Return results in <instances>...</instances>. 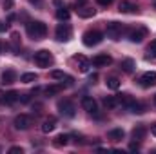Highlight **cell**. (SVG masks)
<instances>
[{
	"label": "cell",
	"mask_w": 156,
	"mask_h": 154,
	"mask_svg": "<svg viewBox=\"0 0 156 154\" xmlns=\"http://www.w3.org/2000/svg\"><path fill=\"white\" fill-rule=\"evenodd\" d=\"M51 78H55V80H66L67 78V75L66 73H62V71H51Z\"/></svg>",
	"instance_id": "cell-30"
},
{
	"label": "cell",
	"mask_w": 156,
	"mask_h": 154,
	"mask_svg": "<svg viewBox=\"0 0 156 154\" xmlns=\"http://www.w3.org/2000/svg\"><path fill=\"white\" fill-rule=\"evenodd\" d=\"M2 83H13V82H16V73L13 71V69H5L4 73H2Z\"/></svg>",
	"instance_id": "cell-17"
},
{
	"label": "cell",
	"mask_w": 156,
	"mask_h": 154,
	"mask_svg": "<svg viewBox=\"0 0 156 154\" xmlns=\"http://www.w3.org/2000/svg\"><path fill=\"white\" fill-rule=\"evenodd\" d=\"M82 107L87 114H98V103L93 100V96H83L82 98Z\"/></svg>",
	"instance_id": "cell-8"
},
{
	"label": "cell",
	"mask_w": 156,
	"mask_h": 154,
	"mask_svg": "<svg viewBox=\"0 0 156 154\" xmlns=\"http://www.w3.org/2000/svg\"><path fill=\"white\" fill-rule=\"evenodd\" d=\"M118 11L120 13H136L138 11V5L133 4V2H129V0H122L120 5H118Z\"/></svg>",
	"instance_id": "cell-13"
},
{
	"label": "cell",
	"mask_w": 156,
	"mask_h": 154,
	"mask_svg": "<svg viewBox=\"0 0 156 154\" xmlns=\"http://www.w3.org/2000/svg\"><path fill=\"white\" fill-rule=\"evenodd\" d=\"M75 60H76V64H78V69H80V73H87V71H89V67H91V62H89L85 56L78 54Z\"/></svg>",
	"instance_id": "cell-15"
},
{
	"label": "cell",
	"mask_w": 156,
	"mask_h": 154,
	"mask_svg": "<svg viewBox=\"0 0 156 154\" xmlns=\"http://www.w3.org/2000/svg\"><path fill=\"white\" fill-rule=\"evenodd\" d=\"M18 100H20V93H16V91H9V93L4 94V103L5 105H13Z\"/></svg>",
	"instance_id": "cell-16"
},
{
	"label": "cell",
	"mask_w": 156,
	"mask_h": 154,
	"mask_svg": "<svg viewBox=\"0 0 156 154\" xmlns=\"http://www.w3.org/2000/svg\"><path fill=\"white\" fill-rule=\"evenodd\" d=\"M105 83H107V87L113 89V91H116L118 87H120V80H118V78H109Z\"/></svg>",
	"instance_id": "cell-29"
},
{
	"label": "cell",
	"mask_w": 156,
	"mask_h": 154,
	"mask_svg": "<svg viewBox=\"0 0 156 154\" xmlns=\"http://www.w3.org/2000/svg\"><path fill=\"white\" fill-rule=\"evenodd\" d=\"M29 4H33V5H40L42 0H29Z\"/></svg>",
	"instance_id": "cell-37"
},
{
	"label": "cell",
	"mask_w": 156,
	"mask_h": 154,
	"mask_svg": "<svg viewBox=\"0 0 156 154\" xmlns=\"http://www.w3.org/2000/svg\"><path fill=\"white\" fill-rule=\"evenodd\" d=\"M111 62H113V58L109 54H96L91 64L94 67H107V65H111Z\"/></svg>",
	"instance_id": "cell-11"
},
{
	"label": "cell",
	"mask_w": 156,
	"mask_h": 154,
	"mask_svg": "<svg viewBox=\"0 0 156 154\" xmlns=\"http://www.w3.org/2000/svg\"><path fill=\"white\" fill-rule=\"evenodd\" d=\"M62 91H64V83L45 87V94H47V96H55V94H58V93H62Z\"/></svg>",
	"instance_id": "cell-23"
},
{
	"label": "cell",
	"mask_w": 156,
	"mask_h": 154,
	"mask_svg": "<svg viewBox=\"0 0 156 154\" xmlns=\"http://www.w3.org/2000/svg\"><path fill=\"white\" fill-rule=\"evenodd\" d=\"M69 16H71V13H69V9H66L64 5H60V7L56 9V18H58V20H69Z\"/></svg>",
	"instance_id": "cell-25"
},
{
	"label": "cell",
	"mask_w": 156,
	"mask_h": 154,
	"mask_svg": "<svg viewBox=\"0 0 156 154\" xmlns=\"http://www.w3.org/2000/svg\"><path fill=\"white\" fill-rule=\"evenodd\" d=\"M140 149V142H134V143H131V147H129V151H138Z\"/></svg>",
	"instance_id": "cell-34"
},
{
	"label": "cell",
	"mask_w": 156,
	"mask_h": 154,
	"mask_svg": "<svg viewBox=\"0 0 156 154\" xmlns=\"http://www.w3.org/2000/svg\"><path fill=\"white\" fill-rule=\"evenodd\" d=\"M109 140H113V142H120V140H123V136H125V132H123V129H113V131H109Z\"/></svg>",
	"instance_id": "cell-22"
},
{
	"label": "cell",
	"mask_w": 156,
	"mask_h": 154,
	"mask_svg": "<svg viewBox=\"0 0 156 154\" xmlns=\"http://www.w3.org/2000/svg\"><path fill=\"white\" fill-rule=\"evenodd\" d=\"M133 102H134V98H133L131 94H127V93H123V94H118V103H122L125 109H127V107H129Z\"/></svg>",
	"instance_id": "cell-19"
},
{
	"label": "cell",
	"mask_w": 156,
	"mask_h": 154,
	"mask_svg": "<svg viewBox=\"0 0 156 154\" xmlns=\"http://www.w3.org/2000/svg\"><path fill=\"white\" fill-rule=\"evenodd\" d=\"M145 37H147V29H145V27H136V29L129 31V40H131L133 44H140Z\"/></svg>",
	"instance_id": "cell-9"
},
{
	"label": "cell",
	"mask_w": 156,
	"mask_h": 154,
	"mask_svg": "<svg viewBox=\"0 0 156 154\" xmlns=\"http://www.w3.org/2000/svg\"><path fill=\"white\" fill-rule=\"evenodd\" d=\"M105 33H107V37L111 40H120L122 35H123V24H120V22H109L105 26Z\"/></svg>",
	"instance_id": "cell-5"
},
{
	"label": "cell",
	"mask_w": 156,
	"mask_h": 154,
	"mask_svg": "<svg viewBox=\"0 0 156 154\" xmlns=\"http://www.w3.org/2000/svg\"><path fill=\"white\" fill-rule=\"evenodd\" d=\"M7 27H9V26H7V24H4V22L0 20V33H4V31H7Z\"/></svg>",
	"instance_id": "cell-36"
},
{
	"label": "cell",
	"mask_w": 156,
	"mask_h": 154,
	"mask_svg": "<svg viewBox=\"0 0 156 154\" xmlns=\"http://www.w3.org/2000/svg\"><path fill=\"white\" fill-rule=\"evenodd\" d=\"M26 31H27V35L33 40H42L47 35V26L44 22H40V20H35V22H29L27 24Z\"/></svg>",
	"instance_id": "cell-1"
},
{
	"label": "cell",
	"mask_w": 156,
	"mask_h": 154,
	"mask_svg": "<svg viewBox=\"0 0 156 154\" xmlns=\"http://www.w3.org/2000/svg\"><path fill=\"white\" fill-rule=\"evenodd\" d=\"M67 142H69V136L67 134H58L53 143H55V147H64V145H67Z\"/></svg>",
	"instance_id": "cell-26"
},
{
	"label": "cell",
	"mask_w": 156,
	"mask_h": 154,
	"mask_svg": "<svg viewBox=\"0 0 156 154\" xmlns=\"http://www.w3.org/2000/svg\"><path fill=\"white\" fill-rule=\"evenodd\" d=\"M151 132L156 136V123H153V125H151Z\"/></svg>",
	"instance_id": "cell-38"
},
{
	"label": "cell",
	"mask_w": 156,
	"mask_h": 154,
	"mask_svg": "<svg viewBox=\"0 0 156 154\" xmlns=\"http://www.w3.org/2000/svg\"><path fill=\"white\" fill-rule=\"evenodd\" d=\"M35 64L38 67H49L53 64V54L47 49H40V51L35 53Z\"/></svg>",
	"instance_id": "cell-4"
},
{
	"label": "cell",
	"mask_w": 156,
	"mask_h": 154,
	"mask_svg": "<svg viewBox=\"0 0 156 154\" xmlns=\"http://www.w3.org/2000/svg\"><path fill=\"white\" fill-rule=\"evenodd\" d=\"M102 33L100 31H96V29H89V31H85L83 33V37H82V42H83V45H87V47H93V45H98L100 42H102Z\"/></svg>",
	"instance_id": "cell-2"
},
{
	"label": "cell",
	"mask_w": 156,
	"mask_h": 154,
	"mask_svg": "<svg viewBox=\"0 0 156 154\" xmlns=\"http://www.w3.org/2000/svg\"><path fill=\"white\" fill-rule=\"evenodd\" d=\"M120 67H122V71H123V73H133V69L136 67V64H134V60H133V58H125V60H122Z\"/></svg>",
	"instance_id": "cell-18"
},
{
	"label": "cell",
	"mask_w": 156,
	"mask_h": 154,
	"mask_svg": "<svg viewBox=\"0 0 156 154\" xmlns=\"http://www.w3.org/2000/svg\"><path fill=\"white\" fill-rule=\"evenodd\" d=\"M11 42H13V51H15V54H16V51H18V47H20V35H18V33H13V35H11Z\"/></svg>",
	"instance_id": "cell-27"
},
{
	"label": "cell",
	"mask_w": 156,
	"mask_h": 154,
	"mask_svg": "<svg viewBox=\"0 0 156 154\" xmlns=\"http://www.w3.org/2000/svg\"><path fill=\"white\" fill-rule=\"evenodd\" d=\"M13 125H15V129H18V131H27V129L33 125V118L27 116V114H18V116H15Z\"/></svg>",
	"instance_id": "cell-7"
},
{
	"label": "cell",
	"mask_w": 156,
	"mask_h": 154,
	"mask_svg": "<svg viewBox=\"0 0 156 154\" xmlns=\"http://www.w3.org/2000/svg\"><path fill=\"white\" fill-rule=\"evenodd\" d=\"M104 105L107 107V109H115L118 105V96H104Z\"/></svg>",
	"instance_id": "cell-24"
},
{
	"label": "cell",
	"mask_w": 156,
	"mask_h": 154,
	"mask_svg": "<svg viewBox=\"0 0 156 154\" xmlns=\"http://www.w3.org/2000/svg\"><path fill=\"white\" fill-rule=\"evenodd\" d=\"M22 152H24L22 147H11V149H9V154H22Z\"/></svg>",
	"instance_id": "cell-31"
},
{
	"label": "cell",
	"mask_w": 156,
	"mask_h": 154,
	"mask_svg": "<svg viewBox=\"0 0 156 154\" xmlns=\"http://www.w3.org/2000/svg\"><path fill=\"white\" fill-rule=\"evenodd\" d=\"M2 49H4V44H2V42H0V53H2Z\"/></svg>",
	"instance_id": "cell-40"
},
{
	"label": "cell",
	"mask_w": 156,
	"mask_h": 154,
	"mask_svg": "<svg viewBox=\"0 0 156 154\" xmlns=\"http://www.w3.org/2000/svg\"><path fill=\"white\" fill-rule=\"evenodd\" d=\"M154 100H156V96H154Z\"/></svg>",
	"instance_id": "cell-41"
},
{
	"label": "cell",
	"mask_w": 156,
	"mask_h": 154,
	"mask_svg": "<svg viewBox=\"0 0 156 154\" xmlns=\"http://www.w3.org/2000/svg\"><path fill=\"white\" fill-rule=\"evenodd\" d=\"M149 51L156 54V40H153V42H151V45H149Z\"/></svg>",
	"instance_id": "cell-35"
},
{
	"label": "cell",
	"mask_w": 156,
	"mask_h": 154,
	"mask_svg": "<svg viewBox=\"0 0 156 154\" xmlns=\"http://www.w3.org/2000/svg\"><path fill=\"white\" fill-rule=\"evenodd\" d=\"M56 129V118L55 116H47L44 121H42V132H53Z\"/></svg>",
	"instance_id": "cell-12"
},
{
	"label": "cell",
	"mask_w": 156,
	"mask_h": 154,
	"mask_svg": "<svg viewBox=\"0 0 156 154\" xmlns=\"http://www.w3.org/2000/svg\"><path fill=\"white\" fill-rule=\"evenodd\" d=\"M78 16H82V18H91V16H94V9H91V7H85V5H82V7H78Z\"/></svg>",
	"instance_id": "cell-21"
},
{
	"label": "cell",
	"mask_w": 156,
	"mask_h": 154,
	"mask_svg": "<svg viewBox=\"0 0 156 154\" xmlns=\"http://www.w3.org/2000/svg\"><path fill=\"white\" fill-rule=\"evenodd\" d=\"M56 107H58L60 114L67 116V118H73V116L76 114V107H75V103L71 100H60Z\"/></svg>",
	"instance_id": "cell-6"
},
{
	"label": "cell",
	"mask_w": 156,
	"mask_h": 154,
	"mask_svg": "<svg viewBox=\"0 0 156 154\" xmlns=\"http://www.w3.org/2000/svg\"><path fill=\"white\" fill-rule=\"evenodd\" d=\"M154 2H156V0H154Z\"/></svg>",
	"instance_id": "cell-42"
},
{
	"label": "cell",
	"mask_w": 156,
	"mask_h": 154,
	"mask_svg": "<svg viewBox=\"0 0 156 154\" xmlns=\"http://www.w3.org/2000/svg\"><path fill=\"white\" fill-rule=\"evenodd\" d=\"M37 75H35V73H26V75H22V78H20V80H22V82H24V83H31V82H37Z\"/></svg>",
	"instance_id": "cell-28"
},
{
	"label": "cell",
	"mask_w": 156,
	"mask_h": 154,
	"mask_svg": "<svg viewBox=\"0 0 156 154\" xmlns=\"http://www.w3.org/2000/svg\"><path fill=\"white\" fill-rule=\"evenodd\" d=\"M145 134H147L145 125H136V127L133 129V132H131V136H133V140H134V142H142V140L145 138Z\"/></svg>",
	"instance_id": "cell-14"
},
{
	"label": "cell",
	"mask_w": 156,
	"mask_h": 154,
	"mask_svg": "<svg viewBox=\"0 0 156 154\" xmlns=\"http://www.w3.org/2000/svg\"><path fill=\"white\" fill-rule=\"evenodd\" d=\"M13 4H15V0H4V9L9 11V9L13 7Z\"/></svg>",
	"instance_id": "cell-32"
},
{
	"label": "cell",
	"mask_w": 156,
	"mask_h": 154,
	"mask_svg": "<svg viewBox=\"0 0 156 154\" xmlns=\"http://www.w3.org/2000/svg\"><path fill=\"white\" fill-rule=\"evenodd\" d=\"M73 37V29L69 24H58L56 26V31H55V38L58 42H69Z\"/></svg>",
	"instance_id": "cell-3"
},
{
	"label": "cell",
	"mask_w": 156,
	"mask_h": 154,
	"mask_svg": "<svg viewBox=\"0 0 156 154\" xmlns=\"http://www.w3.org/2000/svg\"><path fill=\"white\" fill-rule=\"evenodd\" d=\"M96 4H100V5H104V7H107V5H111V4H113V0H96Z\"/></svg>",
	"instance_id": "cell-33"
},
{
	"label": "cell",
	"mask_w": 156,
	"mask_h": 154,
	"mask_svg": "<svg viewBox=\"0 0 156 154\" xmlns=\"http://www.w3.org/2000/svg\"><path fill=\"white\" fill-rule=\"evenodd\" d=\"M53 2H55V5H58V7L62 5V0H53Z\"/></svg>",
	"instance_id": "cell-39"
},
{
	"label": "cell",
	"mask_w": 156,
	"mask_h": 154,
	"mask_svg": "<svg viewBox=\"0 0 156 154\" xmlns=\"http://www.w3.org/2000/svg\"><path fill=\"white\" fill-rule=\"evenodd\" d=\"M140 85H142V87H153V85H156V73L154 71L144 73V75L140 76Z\"/></svg>",
	"instance_id": "cell-10"
},
{
	"label": "cell",
	"mask_w": 156,
	"mask_h": 154,
	"mask_svg": "<svg viewBox=\"0 0 156 154\" xmlns=\"http://www.w3.org/2000/svg\"><path fill=\"white\" fill-rule=\"evenodd\" d=\"M127 111H131V113H134V114H142V113H145V105L140 103V102H133V103L127 107Z\"/></svg>",
	"instance_id": "cell-20"
}]
</instances>
